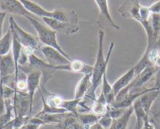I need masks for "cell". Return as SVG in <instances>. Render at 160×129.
<instances>
[{
    "label": "cell",
    "instance_id": "obj_28",
    "mask_svg": "<svg viewBox=\"0 0 160 129\" xmlns=\"http://www.w3.org/2000/svg\"><path fill=\"white\" fill-rule=\"evenodd\" d=\"M142 129H155L153 124H152V123L149 120V116H147L145 118V121H144V124Z\"/></svg>",
    "mask_w": 160,
    "mask_h": 129
},
{
    "label": "cell",
    "instance_id": "obj_27",
    "mask_svg": "<svg viewBox=\"0 0 160 129\" xmlns=\"http://www.w3.org/2000/svg\"><path fill=\"white\" fill-rule=\"evenodd\" d=\"M6 16H7V13L0 10V38L2 36V28H3V23Z\"/></svg>",
    "mask_w": 160,
    "mask_h": 129
},
{
    "label": "cell",
    "instance_id": "obj_2",
    "mask_svg": "<svg viewBox=\"0 0 160 129\" xmlns=\"http://www.w3.org/2000/svg\"><path fill=\"white\" fill-rule=\"evenodd\" d=\"M26 19L28 20L29 22L32 24L34 28L35 29L37 32V37L41 44H43V46H47V47H51L53 48L56 49L58 51L61 52L63 55L69 59L72 60L68 54L64 50V49L61 47L58 44V38H57V34L58 32L52 29L51 28L49 27L48 25L44 23L42 24L41 21L38 20V18H33V17H27Z\"/></svg>",
    "mask_w": 160,
    "mask_h": 129
},
{
    "label": "cell",
    "instance_id": "obj_6",
    "mask_svg": "<svg viewBox=\"0 0 160 129\" xmlns=\"http://www.w3.org/2000/svg\"><path fill=\"white\" fill-rule=\"evenodd\" d=\"M141 5L138 0H127L118 8V11L123 18L133 19L140 23Z\"/></svg>",
    "mask_w": 160,
    "mask_h": 129
},
{
    "label": "cell",
    "instance_id": "obj_20",
    "mask_svg": "<svg viewBox=\"0 0 160 129\" xmlns=\"http://www.w3.org/2000/svg\"><path fill=\"white\" fill-rule=\"evenodd\" d=\"M70 113H38L35 115V116L39 117L42 120L45 124H58L61 123L66 116H68Z\"/></svg>",
    "mask_w": 160,
    "mask_h": 129
},
{
    "label": "cell",
    "instance_id": "obj_16",
    "mask_svg": "<svg viewBox=\"0 0 160 129\" xmlns=\"http://www.w3.org/2000/svg\"><path fill=\"white\" fill-rule=\"evenodd\" d=\"M57 129H85L75 114L70 113L61 123L56 124Z\"/></svg>",
    "mask_w": 160,
    "mask_h": 129
},
{
    "label": "cell",
    "instance_id": "obj_1",
    "mask_svg": "<svg viewBox=\"0 0 160 129\" xmlns=\"http://www.w3.org/2000/svg\"><path fill=\"white\" fill-rule=\"evenodd\" d=\"M104 36H105V32H104V28L99 26V29H98V52H97L95 63L93 65V73H92V87L90 91L88 92V94L86 95L87 98L92 99L93 102L97 99V89H98V86L101 84V81H102L104 74L107 73L108 64L111 55L112 54V50H113L114 47H115V43H114V41H112L110 46H109L107 56L105 58L104 53Z\"/></svg>",
    "mask_w": 160,
    "mask_h": 129
},
{
    "label": "cell",
    "instance_id": "obj_9",
    "mask_svg": "<svg viewBox=\"0 0 160 129\" xmlns=\"http://www.w3.org/2000/svg\"><path fill=\"white\" fill-rule=\"evenodd\" d=\"M42 73L39 70H31L30 72L27 74V90L28 94L29 95V99H30L31 104L33 106V101L35 94L37 90H38L41 84V80H42Z\"/></svg>",
    "mask_w": 160,
    "mask_h": 129
},
{
    "label": "cell",
    "instance_id": "obj_12",
    "mask_svg": "<svg viewBox=\"0 0 160 129\" xmlns=\"http://www.w3.org/2000/svg\"><path fill=\"white\" fill-rule=\"evenodd\" d=\"M19 1L29 13H32L35 17H37V18H53L54 16L53 10L50 11V10H46L43 7L38 5L36 3L32 1V0H19Z\"/></svg>",
    "mask_w": 160,
    "mask_h": 129
},
{
    "label": "cell",
    "instance_id": "obj_4",
    "mask_svg": "<svg viewBox=\"0 0 160 129\" xmlns=\"http://www.w3.org/2000/svg\"><path fill=\"white\" fill-rule=\"evenodd\" d=\"M40 50L43 54L46 61L52 66H61L68 64L72 60L66 58L64 55L56 49L47 46H42L40 47Z\"/></svg>",
    "mask_w": 160,
    "mask_h": 129
},
{
    "label": "cell",
    "instance_id": "obj_24",
    "mask_svg": "<svg viewBox=\"0 0 160 129\" xmlns=\"http://www.w3.org/2000/svg\"><path fill=\"white\" fill-rule=\"evenodd\" d=\"M112 121H113V119L111 117L110 115H109V113H108L107 111V113H104L102 116H101L98 123H99L104 128L109 129L111 126H112Z\"/></svg>",
    "mask_w": 160,
    "mask_h": 129
},
{
    "label": "cell",
    "instance_id": "obj_23",
    "mask_svg": "<svg viewBox=\"0 0 160 129\" xmlns=\"http://www.w3.org/2000/svg\"><path fill=\"white\" fill-rule=\"evenodd\" d=\"M151 24H152L154 35H155L157 42H158V39L160 38V14L152 13V15H151Z\"/></svg>",
    "mask_w": 160,
    "mask_h": 129
},
{
    "label": "cell",
    "instance_id": "obj_18",
    "mask_svg": "<svg viewBox=\"0 0 160 129\" xmlns=\"http://www.w3.org/2000/svg\"><path fill=\"white\" fill-rule=\"evenodd\" d=\"M109 105L108 104L105 96L101 92L99 97L93 102V104L90 107V112L98 116H102L107 113L108 110Z\"/></svg>",
    "mask_w": 160,
    "mask_h": 129
},
{
    "label": "cell",
    "instance_id": "obj_26",
    "mask_svg": "<svg viewBox=\"0 0 160 129\" xmlns=\"http://www.w3.org/2000/svg\"><path fill=\"white\" fill-rule=\"evenodd\" d=\"M7 111V107H6V101L4 99L2 92L0 91V115H2Z\"/></svg>",
    "mask_w": 160,
    "mask_h": 129
},
{
    "label": "cell",
    "instance_id": "obj_15",
    "mask_svg": "<svg viewBox=\"0 0 160 129\" xmlns=\"http://www.w3.org/2000/svg\"><path fill=\"white\" fill-rule=\"evenodd\" d=\"M133 113H134V109L133 106L127 108L121 116L113 120L112 126L109 129H127L129 121Z\"/></svg>",
    "mask_w": 160,
    "mask_h": 129
},
{
    "label": "cell",
    "instance_id": "obj_5",
    "mask_svg": "<svg viewBox=\"0 0 160 129\" xmlns=\"http://www.w3.org/2000/svg\"><path fill=\"white\" fill-rule=\"evenodd\" d=\"M158 69L159 68H157L156 66L152 65H152H149L148 67L144 69L141 73H140L139 74L135 76V77L133 78V80L131 81V83H130L127 87L122 89V91L125 92V93H127H127H128L130 90H134V89H138L139 87H141L144 84H146L154 75L156 74Z\"/></svg>",
    "mask_w": 160,
    "mask_h": 129
},
{
    "label": "cell",
    "instance_id": "obj_10",
    "mask_svg": "<svg viewBox=\"0 0 160 129\" xmlns=\"http://www.w3.org/2000/svg\"><path fill=\"white\" fill-rule=\"evenodd\" d=\"M15 63L12 52L0 56V82L10 76H15Z\"/></svg>",
    "mask_w": 160,
    "mask_h": 129
},
{
    "label": "cell",
    "instance_id": "obj_29",
    "mask_svg": "<svg viewBox=\"0 0 160 129\" xmlns=\"http://www.w3.org/2000/svg\"><path fill=\"white\" fill-rule=\"evenodd\" d=\"M149 120L152 123L155 129H160V119H158V118L150 117L149 116Z\"/></svg>",
    "mask_w": 160,
    "mask_h": 129
},
{
    "label": "cell",
    "instance_id": "obj_19",
    "mask_svg": "<svg viewBox=\"0 0 160 129\" xmlns=\"http://www.w3.org/2000/svg\"><path fill=\"white\" fill-rule=\"evenodd\" d=\"M13 39V32H12L11 28H9L6 34L0 38V56L8 54L11 52Z\"/></svg>",
    "mask_w": 160,
    "mask_h": 129
},
{
    "label": "cell",
    "instance_id": "obj_13",
    "mask_svg": "<svg viewBox=\"0 0 160 129\" xmlns=\"http://www.w3.org/2000/svg\"><path fill=\"white\" fill-rule=\"evenodd\" d=\"M135 70L134 67H132L131 69L128 70L127 73H124L122 76H120L113 84H112V89L115 95L116 96L118 93H119L122 89L127 87L129 84L131 83L133 78L135 77Z\"/></svg>",
    "mask_w": 160,
    "mask_h": 129
},
{
    "label": "cell",
    "instance_id": "obj_31",
    "mask_svg": "<svg viewBox=\"0 0 160 129\" xmlns=\"http://www.w3.org/2000/svg\"><path fill=\"white\" fill-rule=\"evenodd\" d=\"M87 129H105V128H104V127H103L99 123H97V124H93V126H91V127H89V128Z\"/></svg>",
    "mask_w": 160,
    "mask_h": 129
},
{
    "label": "cell",
    "instance_id": "obj_32",
    "mask_svg": "<svg viewBox=\"0 0 160 129\" xmlns=\"http://www.w3.org/2000/svg\"><path fill=\"white\" fill-rule=\"evenodd\" d=\"M157 47H160V38H159V39H158V42H157L156 47H155V48H157Z\"/></svg>",
    "mask_w": 160,
    "mask_h": 129
},
{
    "label": "cell",
    "instance_id": "obj_30",
    "mask_svg": "<svg viewBox=\"0 0 160 129\" xmlns=\"http://www.w3.org/2000/svg\"><path fill=\"white\" fill-rule=\"evenodd\" d=\"M154 87H156L158 90H160V68L158 69L156 74H155V84Z\"/></svg>",
    "mask_w": 160,
    "mask_h": 129
},
{
    "label": "cell",
    "instance_id": "obj_21",
    "mask_svg": "<svg viewBox=\"0 0 160 129\" xmlns=\"http://www.w3.org/2000/svg\"><path fill=\"white\" fill-rule=\"evenodd\" d=\"M75 116L78 118V121H80V123L84 126L85 129L89 128L91 126H93V124L98 123L100 117H101V116H98V115L94 114L93 113H78V112L75 114Z\"/></svg>",
    "mask_w": 160,
    "mask_h": 129
},
{
    "label": "cell",
    "instance_id": "obj_17",
    "mask_svg": "<svg viewBox=\"0 0 160 129\" xmlns=\"http://www.w3.org/2000/svg\"><path fill=\"white\" fill-rule=\"evenodd\" d=\"M94 1L96 2L97 6H98V9H99V11L101 13V16H103L107 20L108 22L109 23V24L112 28H114L116 30H119L120 27L117 25V24L114 21L113 18H112V15H111L108 0H94Z\"/></svg>",
    "mask_w": 160,
    "mask_h": 129
},
{
    "label": "cell",
    "instance_id": "obj_25",
    "mask_svg": "<svg viewBox=\"0 0 160 129\" xmlns=\"http://www.w3.org/2000/svg\"><path fill=\"white\" fill-rule=\"evenodd\" d=\"M149 10L152 13H156V14H160V0H158L155 3L148 7Z\"/></svg>",
    "mask_w": 160,
    "mask_h": 129
},
{
    "label": "cell",
    "instance_id": "obj_7",
    "mask_svg": "<svg viewBox=\"0 0 160 129\" xmlns=\"http://www.w3.org/2000/svg\"><path fill=\"white\" fill-rule=\"evenodd\" d=\"M0 10L7 13L24 17L25 18L27 17L36 18L24 8L19 0H0Z\"/></svg>",
    "mask_w": 160,
    "mask_h": 129
},
{
    "label": "cell",
    "instance_id": "obj_3",
    "mask_svg": "<svg viewBox=\"0 0 160 129\" xmlns=\"http://www.w3.org/2000/svg\"><path fill=\"white\" fill-rule=\"evenodd\" d=\"M10 28H11L13 36L19 41L23 47L30 48L34 51L41 47H39L40 42L38 37H35L33 35L30 34L21 28L13 17L10 18Z\"/></svg>",
    "mask_w": 160,
    "mask_h": 129
},
{
    "label": "cell",
    "instance_id": "obj_22",
    "mask_svg": "<svg viewBox=\"0 0 160 129\" xmlns=\"http://www.w3.org/2000/svg\"><path fill=\"white\" fill-rule=\"evenodd\" d=\"M152 63H151L150 59H149L148 57V54L145 53L144 52L143 56L141 57V59L138 61L136 64H135L134 66V70H135V75H138L140 73L143 71L144 69H146L147 67H148L149 65H152ZM153 65V64H152Z\"/></svg>",
    "mask_w": 160,
    "mask_h": 129
},
{
    "label": "cell",
    "instance_id": "obj_8",
    "mask_svg": "<svg viewBox=\"0 0 160 129\" xmlns=\"http://www.w3.org/2000/svg\"><path fill=\"white\" fill-rule=\"evenodd\" d=\"M42 21L47 25L54 31L64 35L75 34L79 29V24H72L68 22H63L51 18H42Z\"/></svg>",
    "mask_w": 160,
    "mask_h": 129
},
{
    "label": "cell",
    "instance_id": "obj_11",
    "mask_svg": "<svg viewBox=\"0 0 160 129\" xmlns=\"http://www.w3.org/2000/svg\"><path fill=\"white\" fill-rule=\"evenodd\" d=\"M160 95V90L153 87L139 98L140 102L146 115L149 116L152 106Z\"/></svg>",
    "mask_w": 160,
    "mask_h": 129
},
{
    "label": "cell",
    "instance_id": "obj_14",
    "mask_svg": "<svg viewBox=\"0 0 160 129\" xmlns=\"http://www.w3.org/2000/svg\"><path fill=\"white\" fill-rule=\"evenodd\" d=\"M92 87V73L84 75L75 87V99H83Z\"/></svg>",
    "mask_w": 160,
    "mask_h": 129
}]
</instances>
